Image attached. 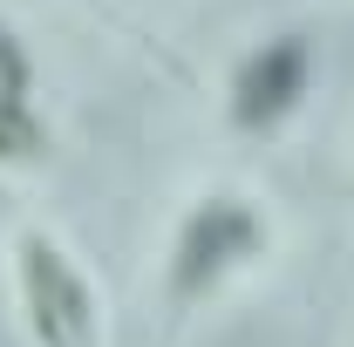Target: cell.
Here are the masks:
<instances>
[{"label":"cell","mask_w":354,"mask_h":347,"mask_svg":"<svg viewBox=\"0 0 354 347\" xmlns=\"http://www.w3.org/2000/svg\"><path fill=\"white\" fill-rule=\"evenodd\" d=\"M35 150H41L35 116L21 109V95H7V88H0V157H35Z\"/></svg>","instance_id":"cell-4"},{"label":"cell","mask_w":354,"mask_h":347,"mask_svg":"<svg viewBox=\"0 0 354 347\" xmlns=\"http://www.w3.org/2000/svg\"><path fill=\"white\" fill-rule=\"evenodd\" d=\"M252 238H259V225H252L245 205H232V198L198 205L191 225H184V238H177V293L212 286L225 265H239L245 252H252Z\"/></svg>","instance_id":"cell-2"},{"label":"cell","mask_w":354,"mask_h":347,"mask_svg":"<svg viewBox=\"0 0 354 347\" xmlns=\"http://www.w3.org/2000/svg\"><path fill=\"white\" fill-rule=\"evenodd\" d=\"M0 88H7V95L21 88V55H14L7 41H0Z\"/></svg>","instance_id":"cell-5"},{"label":"cell","mask_w":354,"mask_h":347,"mask_svg":"<svg viewBox=\"0 0 354 347\" xmlns=\"http://www.w3.org/2000/svg\"><path fill=\"white\" fill-rule=\"evenodd\" d=\"M21 279H28L35 334L48 347H88V293H82V279L68 272V259L48 238H28L21 245Z\"/></svg>","instance_id":"cell-1"},{"label":"cell","mask_w":354,"mask_h":347,"mask_svg":"<svg viewBox=\"0 0 354 347\" xmlns=\"http://www.w3.org/2000/svg\"><path fill=\"white\" fill-rule=\"evenodd\" d=\"M300 82H307V48L300 41L259 48V55L245 62V75H239V123H245V130L279 123V116L300 102Z\"/></svg>","instance_id":"cell-3"}]
</instances>
